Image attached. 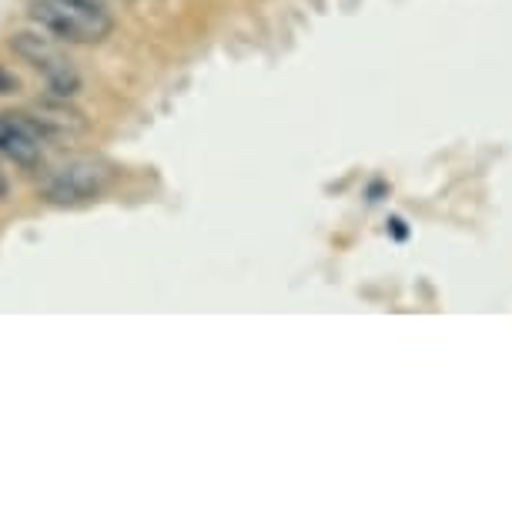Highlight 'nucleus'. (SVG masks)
Segmentation results:
<instances>
[{"label": "nucleus", "mask_w": 512, "mask_h": 512, "mask_svg": "<svg viewBox=\"0 0 512 512\" xmlns=\"http://www.w3.org/2000/svg\"><path fill=\"white\" fill-rule=\"evenodd\" d=\"M27 14L64 44H101L114 34V17L101 0H31Z\"/></svg>", "instance_id": "f257e3e1"}, {"label": "nucleus", "mask_w": 512, "mask_h": 512, "mask_svg": "<svg viewBox=\"0 0 512 512\" xmlns=\"http://www.w3.org/2000/svg\"><path fill=\"white\" fill-rule=\"evenodd\" d=\"M108 188H111V168L94 158L67 161L41 181V195L51 205H84V201L101 198Z\"/></svg>", "instance_id": "f03ea898"}, {"label": "nucleus", "mask_w": 512, "mask_h": 512, "mask_svg": "<svg viewBox=\"0 0 512 512\" xmlns=\"http://www.w3.org/2000/svg\"><path fill=\"white\" fill-rule=\"evenodd\" d=\"M11 51L44 77L51 98L67 101V98H74V94L81 91V74H77V67L67 61V57L57 51L47 37H41V34H14L11 37Z\"/></svg>", "instance_id": "7ed1b4c3"}, {"label": "nucleus", "mask_w": 512, "mask_h": 512, "mask_svg": "<svg viewBox=\"0 0 512 512\" xmlns=\"http://www.w3.org/2000/svg\"><path fill=\"white\" fill-rule=\"evenodd\" d=\"M17 121H21L41 144H47V141H71L74 134L84 131L81 114L71 111L67 104H61V98L44 101V104H37L34 111L17 114Z\"/></svg>", "instance_id": "20e7f679"}, {"label": "nucleus", "mask_w": 512, "mask_h": 512, "mask_svg": "<svg viewBox=\"0 0 512 512\" xmlns=\"http://www.w3.org/2000/svg\"><path fill=\"white\" fill-rule=\"evenodd\" d=\"M0 158L14 161L17 168L41 164V141L17 121V114H0Z\"/></svg>", "instance_id": "39448f33"}, {"label": "nucleus", "mask_w": 512, "mask_h": 512, "mask_svg": "<svg viewBox=\"0 0 512 512\" xmlns=\"http://www.w3.org/2000/svg\"><path fill=\"white\" fill-rule=\"evenodd\" d=\"M17 91H21V77L0 67V94H17Z\"/></svg>", "instance_id": "423d86ee"}, {"label": "nucleus", "mask_w": 512, "mask_h": 512, "mask_svg": "<svg viewBox=\"0 0 512 512\" xmlns=\"http://www.w3.org/2000/svg\"><path fill=\"white\" fill-rule=\"evenodd\" d=\"M389 235H392L395 241H405V238H409V228H405V218H399V215H392V218H389Z\"/></svg>", "instance_id": "0eeeda50"}, {"label": "nucleus", "mask_w": 512, "mask_h": 512, "mask_svg": "<svg viewBox=\"0 0 512 512\" xmlns=\"http://www.w3.org/2000/svg\"><path fill=\"white\" fill-rule=\"evenodd\" d=\"M382 195H385V185H382V181H375V185H369V201H382Z\"/></svg>", "instance_id": "6e6552de"}, {"label": "nucleus", "mask_w": 512, "mask_h": 512, "mask_svg": "<svg viewBox=\"0 0 512 512\" xmlns=\"http://www.w3.org/2000/svg\"><path fill=\"white\" fill-rule=\"evenodd\" d=\"M7 195H11V181H7V175L0 171V201H4Z\"/></svg>", "instance_id": "1a4fd4ad"}]
</instances>
